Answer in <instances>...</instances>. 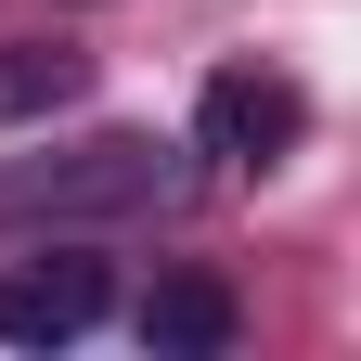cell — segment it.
Wrapping results in <instances>:
<instances>
[{
    "label": "cell",
    "instance_id": "6da1fadb",
    "mask_svg": "<svg viewBox=\"0 0 361 361\" xmlns=\"http://www.w3.org/2000/svg\"><path fill=\"white\" fill-rule=\"evenodd\" d=\"M180 194H194V168H180V142H155V129H90V142H65V155L0 168V219H52V233L168 219Z\"/></svg>",
    "mask_w": 361,
    "mask_h": 361
},
{
    "label": "cell",
    "instance_id": "7a4b0ae2",
    "mask_svg": "<svg viewBox=\"0 0 361 361\" xmlns=\"http://www.w3.org/2000/svg\"><path fill=\"white\" fill-rule=\"evenodd\" d=\"M297 142H310V90H297V78H271V65H219V78H207L194 155H219V168H284Z\"/></svg>",
    "mask_w": 361,
    "mask_h": 361
},
{
    "label": "cell",
    "instance_id": "3957f363",
    "mask_svg": "<svg viewBox=\"0 0 361 361\" xmlns=\"http://www.w3.org/2000/svg\"><path fill=\"white\" fill-rule=\"evenodd\" d=\"M104 310H116V284L90 245H39V258L0 271V348H78Z\"/></svg>",
    "mask_w": 361,
    "mask_h": 361
},
{
    "label": "cell",
    "instance_id": "277c9868",
    "mask_svg": "<svg viewBox=\"0 0 361 361\" xmlns=\"http://www.w3.org/2000/svg\"><path fill=\"white\" fill-rule=\"evenodd\" d=\"M233 323H245V310H233L219 271H168V284L142 297V348H155V361H219Z\"/></svg>",
    "mask_w": 361,
    "mask_h": 361
},
{
    "label": "cell",
    "instance_id": "5b68a950",
    "mask_svg": "<svg viewBox=\"0 0 361 361\" xmlns=\"http://www.w3.org/2000/svg\"><path fill=\"white\" fill-rule=\"evenodd\" d=\"M90 90V52L78 39H0V129H39Z\"/></svg>",
    "mask_w": 361,
    "mask_h": 361
}]
</instances>
